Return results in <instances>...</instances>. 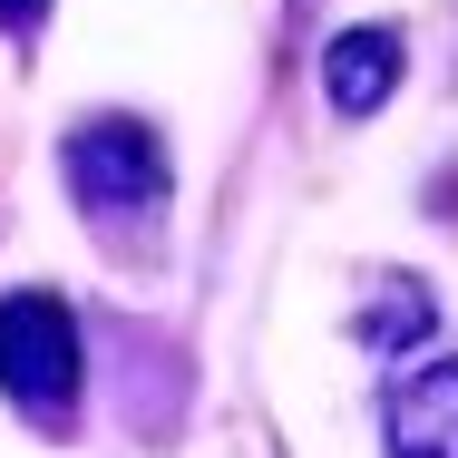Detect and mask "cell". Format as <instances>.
<instances>
[{"instance_id": "cell-1", "label": "cell", "mask_w": 458, "mask_h": 458, "mask_svg": "<svg viewBox=\"0 0 458 458\" xmlns=\"http://www.w3.org/2000/svg\"><path fill=\"white\" fill-rule=\"evenodd\" d=\"M0 390L49 429L79 410V312L59 293H10L0 302Z\"/></svg>"}, {"instance_id": "cell-2", "label": "cell", "mask_w": 458, "mask_h": 458, "mask_svg": "<svg viewBox=\"0 0 458 458\" xmlns=\"http://www.w3.org/2000/svg\"><path fill=\"white\" fill-rule=\"evenodd\" d=\"M69 195L89 205L98 225H147L157 205H166V147L137 127V117H98L69 137Z\"/></svg>"}, {"instance_id": "cell-3", "label": "cell", "mask_w": 458, "mask_h": 458, "mask_svg": "<svg viewBox=\"0 0 458 458\" xmlns=\"http://www.w3.org/2000/svg\"><path fill=\"white\" fill-rule=\"evenodd\" d=\"M390 458H458V361H429L390 390Z\"/></svg>"}, {"instance_id": "cell-4", "label": "cell", "mask_w": 458, "mask_h": 458, "mask_svg": "<svg viewBox=\"0 0 458 458\" xmlns=\"http://www.w3.org/2000/svg\"><path fill=\"white\" fill-rule=\"evenodd\" d=\"M322 89L342 117H370L380 98L400 89V30L390 20H361V30H342L332 49H322Z\"/></svg>"}, {"instance_id": "cell-5", "label": "cell", "mask_w": 458, "mask_h": 458, "mask_svg": "<svg viewBox=\"0 0 458 458\" xmlns=\"http://www.w3.org/2000/svg\"><path fill=\"white\" fill-rule=\"evenodd\" d=\"M420 322H429L420 274H380V312H361V342L370 352H400V342H420Z\"/></svg>"}, {"instance_id": "cell-6", "label": "cell", "mask_w": 458, "mask_h": 458, "mask_svg": "<svg viewBox=\"0 0 458 458\" xmlns=\"http://www.w3.org/2000/svg\"><path fill=\"white\" fill-rule=\"evenodd\" d=\"M39 10L49 0H0V30H39Z\"/></svg>"}]
</instances>
